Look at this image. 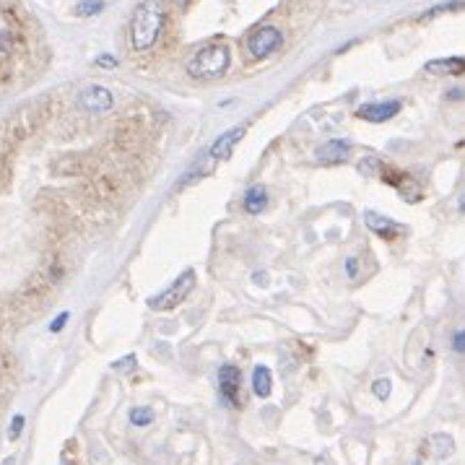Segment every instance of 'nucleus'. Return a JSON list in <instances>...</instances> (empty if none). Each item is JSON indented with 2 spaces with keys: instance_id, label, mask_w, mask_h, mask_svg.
Returning <instances> with one entry per match:
<instances>
[{
  "instance_id": "obj_1",
  "label": "nucleus",
  "mask_w": 465,
  "mask_h": 465,
  "mask_svg": "<svg viewBox=\"0 0 465 465\" xmlns=\"http://www.w3.org/2000/svg\"><path fill=\"white\" fill-rule=\"evenodd\" d=\"M164 19H167L164 0H143L133 13V19H130V44H133V50L149 52L161 37Z\"/></svg>"
},
{
  "instance_id": "obj_2",
  "label": "nucleus",
  "mask_w": 465,
  "mask_h": 465,
  "mask_svg": "<svg viewBox=\"0 0 465 465\" xmlns=\"http://www.w3.org/2000/svg\"><path fill=\"white\" fill-rule=\"evenodd\" d=\"M231 63V52L224 44H208L188 63V73L198 81H213L221 79L229 70Z\"/></svg>"
},
{
  "instance_id": "obj_3",
  "label": "nucleus",
  "mask_w": 465,
  "mask_h": 465,
  "mask_svg": "<svg viewBox=\"0 0 465 465\" xmlns=\"http://www.w3.org/2000/svg\"><path fill=\"white\" fill-rule=\"evenodd\" d=\"M193 286H195V270L188 268V270H182V273H179V278H174V284H172L167 291H161V294H156L154 299H149V307L156 309V312H164V309L177 307L179 302H185V299H188V294L193 291Z\"/></svg>"
},
{
  "instance_id": "obj_4",
  "label": "nucleus",
  "mask_w": 465,
  "mask_h": 465,
  "mask_svg": "<svg viewBox=\"0 0 465 465\" xmlns=\"http://www.w3.org/2000/svg\"><path fill=\"white\" fill-rule=\"evenodd\" d=\"M281 42H284V37H281V31H278L276 26H263V29L250 34L247 50H250L252 58L266 60V58H270L278 47H281Z\"/></svg>"
},
{
  "instance_id": "obj_5",
  "label": "nucleus",
  "mask_w": 465,
  "mask_h": 465,
  "mask_svg": "<svg viewBox=\"0 0 465 465\" xmlns=\"http://www.w3.org/2000/svg\"><path fill=\"white\" fill-rule=\"evenodd\" d=\"M380 177L385 179V182H390V185L400 193V198L406 200V203H418V200L424 198V190L418 185V179H414L411 174H406V172H393V169L382 167V174H380Z\"/></svg>"
},
{
  "instance_id": "obj_6",
  "label": "nucleus",
  "mask_w": 465,
  "mask_h": 465,
  "mask_svg": "<svg viewBox=\"0 0 465 465\" xmlns=\"http://www.w3.org/2000/svg\"><path fill=\"white\" fill-rule=\"evenodd\" d=\"M403 109V101L400 99H387V101H369V104H361L357 109V117L366 120V122H387L393 120Z\"/></svg>"
},
{
  "instance_id": "obj_7",
  "label": "nucleus",
  "mask_w": 465,
  "mask_h": 465,
  "mask_svg": "<svg viewBox=\"0 0 465 465\" xmlns=\"http://www.w3.org/2000/svg\"><path fill=\"white\" fill-rule=\"evenodd\" d=\"M81 107L86 109V112H94V115H104V112H109L112 109V104H115V99H112V94H109L104 86H89V89L81 91Z\"/></svg>"
},
{
  "instance_id": "obj_8",
  "label": "nucleus",
  "mask_w": 465,
  "mask_h": 465,
  "mask_svg": "<svg viewBox=\"0 0 465 465\" xmlns=\"http://www.w3.org/2000/svg\"><path fill=\"white\" fill-rule=\"evenodd\" d=\"M364 224L372 234H377V237H382V239H398L403 231H406L398 221H393L390 216H380V213H375V211H366Z\"/></svg>"
},
{
  "instance_id": "obj_9",
  "label": "nucleus",
  "mask_w": 465,
  "mask_h": 465,
  "mask_svg": "<svg viewBox=\"0 0 465 465\" xmlns=\"http://www.w3.org/2000/svg\"><path fill=\"white\" fill-rule=\"evenodd\" d=\"M239 369L231 364H224L218 369V390H221V398L227 400L229 406H237L239 403Z\"/></svg>"
},
{
  "instance_id": "obj_10",
  "label": "nucleus",
  "mask_w": 465,
  "mask_h": 465,
  "mask_svg": "<svg viewBox=\"0 0 465 465\" xmlns=\"http://www.w3.org/2000/svg\"><path fill=\"white\" fill-rule=\"evenodd\" d=\"M245 125H239V128H231L227 130V133H221L216 140H213V146L208 149V156L213 158V161H224V158L231 156V151H234V146H237L239 140H242V136H245Z\"/></svg>"
},
{
  "instance_id": "obj_11",
  "label": "nucleus",
  "mask_w": 465,
  "mask_h": 465,
  "mask_svg": "<svg viewBox=\"0 0 465 465\" xmlns=\"http://www.w3.org/2000/svg\"><path fill=\"white\" fill-rule=\"evenodd\" d=\"M348 151H351V143L348 140H327L317 149V161L320 164H341L348 158Z\"/></svg>"
},
{
  "instance_id": "obj_12",
  "label": "nucleus",
  "mask_w": 465,
  "mask_h": 465,
  "mask_svg": "<svg viewBox=\"0 0 465 465\" xmlns=\"http://www.w3.org/2000/svg\"><path fill=\"white\" fill-rule=\"evenodd\" d=\"M426 73L432 76H463L465 73V58H439V60H429L426 63Z\"/></svg>"
},
{
  "instance_id": "obj_13",
  "label": "nucleus",
  "mask_w": 465,
  "mask_h": 465,
  "mask_svg": "<svg viewBox=\"0 0 465 465\" xmlns=\"http://www.w3.org/2000/svg\"><path fill=\"white\" fill-rule=\"evenodd\" d=\"M245 211L247 213H252V216H258V213H263L268 208V190L263 188V185H252V188L247 190V195H245Z\"/></svg>"
},
{
  "instance_id": "obj_14",
  "label": "nucleus",
  "mask_w": 465,
  "mask_h": 465,
  "mask_svg": "<svg viewBox=\"0 0 465 465\" xmlns=\"http://www.w3.org/2000/svg\"><path fill=\"white\" fill-rule=\"evenodd\" d=\"M270 390H273V375H270V369L263 364L255 366V369H252V393L258 398H268Z\"/></svg>"
},
{
  "instance_id": "obj_15",
  "label": "nucleus",
  "mask_w": 465,
  "mask_h": 465,
  "mask_svg": "<svg viewBox=\"0 0 465 465\" xmlns=\"http://www.w3.org/2000/svg\"><path fill=\"white\" fill-rule=\"evenodd\" d=\"M426 450H429V455L434 457H447L455 452V442H452V437L450 434H432L429 437V442H426Z\"/></svg>"
},
{
  "instance_id": "obj_16",
  "label": "nucleus",
  "mask_w": 465,
  "mask_h": 465,
  "mask_svg": "<svg viewBox=\"0 0 465 465\" xmlns=\"http://www.w3.org/2000/svg\"><path fill=\"white\" fill-rule=\"evenodd\" d=\"M130 421H133L136 426H149L151 421H154V411L146 406L133 408V411H130Z\"/></svg>"
},
{
  "instance_id": "obj_17",
  "label": "nucleus",
  "mask_w": 465,
  "mask_h": 465,
  "mask_svg": "<svg viewBox=\"0 0 465 465\" xmlns=\"http://www.w3.org/2000/svg\"><path fill=\"white\" fill-rule=\"evenodd\" d=\"M463 6L460 0H450V3H439V6H434V8L429 10V13H421L418 16V21H429V19H434V16H439V13H447V10H457Z\"/></svg>"
},
{
  "instance_id": "obj_18",
  "label": "nucleus",
  "mask_w": 465,
  "mask_h": 465,
  "mask_svg": "<svg viewBox=\"0 0 465 465\" xmlns=\"http://www.w3.org/2000/svg\"><path fill=\"white\" fill-rule=\"evenodd\" d=\"M372 393H375L377 400H387L390 393H393V382H390L387 377H380V380L372 382Z\"/></svg>"
},
{
  "instance_id": "obj_19",
  "label": "nucleus",
  "mask_w": 465,
  "mask_h": 465,
  "mask_svg": "<svg viewBox=\"0 0 465 465\" xmlns=\"http://www.w3.org/2000/svg\"><path fill=\"white\" fill-rule=\"evenodd\" d=\"M101 10H104V3H101V0H83V3H79L76 13H79V16H97Z\"/></svg>"
},
{
  "instance_id": "obj_20",
  "label": "nucleus",
  "mask_w": 465,
  "mask_h": 465,
  "mask_svg": "<svg viewBox=\"0 0 465 465\" xmlns=\"http://www.w3.org/2000/svg\"><path fill=\"white\" fill-rule=\"evenodd\" d=\"M382 161L380 158H375V156H369V158H364L361 164H359V172H364V174H372V177H380L382 174Z\"/></svg>"
},
{
  "instance_id": "obj_21",
  "label": "nucleus",
  "mask_w": 465,
  "mask_h": 465,
  "mask_svg": "<svg viewBox=\"0 0 465 465\" xmlns=\"http://www.w3.org/2000/svg\"><path fill=\"white\" fill-rule=\"evenodd\" d=\"M452 351H455L457 357H465V330H457L455 336H452Z\"/></svg>"
},
{
  "instance_id": "obj_22",
  "label": "nucleus",
  "mask_w": 465,
  "mask_h": 465,
  "mask_svg": "<svg viewBox=\"0 0 465 465\" xmlns=\"http://www.w3.org/2000/svg\"><path fill=\"white\" fill-rule=\"evenodd\" d=\"M21 429H24V416H13V424H10V439H19V434H21Z\"/></svg>"
},
{
  "instance_id": "obj_23",
  "label": "nucleus",
  "mask_w": 465,
  "mask_h": 465,
  "mask_svg": "<svg viewBox=\"0 0 465 465\" xmlns=\"http://www.w3.org/2000/svg\"><path fill=\"white\" fill-rule=\"evenodd\" d=\"M130 366H136V357H122L117 364H112V372H125Z\"/></svg>"
},
{
  "instance_id": "obj_24",
  "label": "nucleus",
  "mask_w": 465,
  "mask_h": 465,
  "mask_svg": "<svg viewBox=\"0 0 465 465\" xmlns=\"http://www.w3.org/2000/svg\"><path fill=\"white\" fill-rule=\"evenodd\" d=\"M65 323H68V312H60V315L55 317V323L50 325V333H60V330L65 327Z\"/></svg>"
},
{
  "instance_id": "obj_25",
  "label": "nucleus",
  "mask_w": 465,
  "mask_h": 465,
  "mask_svg": "<svg viewBox=\"0 0 465 465\" xmlns=\"http://www.w3.org/2000/svg\"><path fill=\"white\" fill-rule=\"evenodd\" d=\"M346 276L348 278L359 276V258H346Z\"/></svg>"
},
{
  "instance_id": "obj_26",
  "label": "nucleus",
  "mask_w": 465,
  "mask_h": 465,
  "mask_svg": "<svg viewBox=\"0 0 465 465\" xmlns=\"http://www.w3.org/2000/svg\"><path fill=\"white\" fill-rule=\"evenodd\" d=\"M97 63L104 65V68H115V65H117V58H112V55H101V58H97Z\"/></svg>"
},
{
  "instance_id": "obj_27",
  "label": "nucleus",
  "mask_w": 465,
  "mask_h": 465,
  "mask_svg": "<svg viewBox=\"0 0 465 465\" xmlns=\"http://www.w3.org/2000/svg\"><path fill=\"white\" fill-rule=\"evenodd\" d=\"M465 94H463V89H450V94H447V99L450 101H457V99H463Z\"/></svg>"
},
{
  "instance_id": "obj_28",
  "label": "nucleus",
  "mask_w": 465,
  "mask_h": 465,
  "mask_svg": "<svg viewBox=\"0 0 465 465\" xmlns=\"http://www.w3.org/2000/svg\"><path fill=\"white\" fill-rule=\"evenodd\" d=\"M457 211H460V213L465 216V193L460 195V200H457Z\"/></svg>"
},
{
  "instance_id": "obj_29",
  "label": "nucleus",
  "mask_w": 465,
  "mask_h": 465,
  "mask_svg": "<svg viewBox=\"0 0 465 465\" xmlns=\"http://www.w3.org/2000/svg\"><path fill=\"white\" fill-rule=\"evenodd\" d=\"M414 465H418V463H414Z\"/></svg>"
}]
</instances>
